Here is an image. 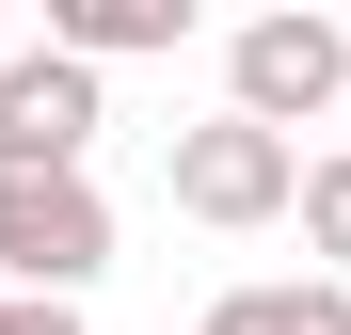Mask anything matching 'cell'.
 I'll list each match as a JSON object with an SVG mask.
<instances>
[{
    "label": "cell",
    "mask_w": 351,
    "mask_h": 335,
    "mask_svg": "<svg viewBox=\"0 0 351 335\" xmlns=\"http://www.w3.org/2000/svg\"><path fill=\"white\" fill-rule=\"evenodd\" d=\"M304 176H319V160L287 144V128H256V112H208V128H176V160H160V192L192 208V223H287Z\"/></svg>",
    "instance_id": "cell-1"
},
{
    "label": "cell",
    "mask_w": 351,
    "mask_h": 335,
    "mask_svg": "<svg viewBox=\"0 0 351 335\" xmlns=\"http://www.w3.org/2000/svg\"><path fill=\"white\" fill-rule=\"evenodd\" d=\"M96 271H112V208H96V176H0V288L80 303Z\"/></svg>",
    "instance_id": "cell-2"
},
{
    "label": "cell",
    "mask_w": 351,
    "mask_h": 335,
    "mask_svg": "<svg viewBox=\"0 0 351 335\" xmlns=\"http://www.w3.org/2000/svg\"><path fill=\"white\" fill-rule=\"evenodd\" d=\"M223 112H256V128H319V112H351V32L335 16H256L240 48H223Z\"/></svg>",
    "instance_id": "cell-3"
},
{
    "label": "cell",
    "mask_w": 351,
    "mask_h": 335,
    "mask_svg": "<svg viewBox=\"0 0 351 335\" xmlns=\"http://www.w3.org/2000/svg\"><path fill=\"white\" fill-rule=\"evenodd\" d=\"M112 128L80 48H16L0 64V176H80V144Z\"/></svg>",
    "instance_id": "cell-4"
},
{
    "label": "cell",
    "mask_w": 351,
    "mask_h": 335,
    "mask_svg": "<svg viewBox=\"0 0 351 335\" xmlns=\"http://www.w3.org/2000/svg\"><path fill=\"white\" fill-rule=\"evenodd\" d=\"M192 335H351V288L335 271H304V288H223Z\"/></svg>",
    "instance_id": "cell-5"
},
{
    "label": "cell",
    "mask_w": 351,
    "mask_h": 335,
    "mask_svg": "<svg viewBox=\"0 0 351 335\" xmlns=\"http://www.w3.org/2000/svg\"><path fill=\"white\" fill-rule=\"evenodd\" d=\"M192 32V0H64L48 48H80V64H128V48H176Z\"/></svg>",
    "instance_id": "cell-6"
},
{
    "label": "cell",
    "mask_w": 351,
    "mask_h": 335,
    "mask_svg": "<svg viewBox=\"0 0 351 335\" xmlns=\"http://www.w3.org/2000/svg\"><path fill=\"white\" fill-rule=\"evenodd\" d=\"M304 240L335 256V288H351V144H335V160H319V176H304Z\"/></svg>",
    "instance_id": "cell-7"
},
{
    "label": "cell",
    "mask_w": 351,
    "mask_h": 335,
    "mask_svg": "<svg viewBox=\"0 0 351 335\" xmlns=\"http://www.w3.org/2000/svg\"><path fill=\"white\" fill-rule=\"evenodd\" d=\"M0 335H80V303H32V288H0Z\"/></svg>",
    "instance_id": "cell-8"
}]
</instances>
